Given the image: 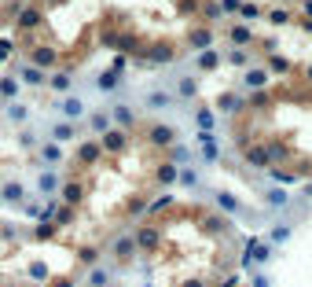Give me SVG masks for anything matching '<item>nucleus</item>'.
I'll use <instances>...</instances> for the list:
<instances>
[{
	"label": "nucleus",
	"instance_id": "1",
	"mask_svg": "<svg viewBox=\"0 0 312 287\" xmlns=\"http://www.w3.org/2000/svg\"><path fill=\"white\" fill-rule=\"evenodd\" d=\"M173 136H176L173 126H155V129H151V140H155V144H173Z\"/></svg>",
	"mask_w": 312,
	"mask_h": 287
},
{
	"label": "nucleus",
	"instance_id": "2",
	"mask_svg": "<svg viewBox=\"0 0 312 287\" xmlns=\"http://www.w3.org/2000/svg\"><path fill=\"white\" fill-rule=\"evenodd\" d=\"M41 159H44V166H59V162H63V151H59L55 144H44V147H41Z\"/></svg>",
	"mask_w": 312,
	"mask_h": 287
},
{
	"label": "nucleus",
	"instance_id": "3",
	"mask_svg": "<svg viewBox=\"0 0 312 287\" xmlns=\"http://www.w3.org/2000/svg\"><path fill=\"white\" fill-rule=\"evenodd\" d=\"M18 77H22L26 85H41V81H44L41 67H22V70H18Z\"/></svg>",
	"mask_w": 312,
	"mask_h": 287
},
{
	"label": "nucleus",
	"instance_id": "4",
	"mask_svg": "<svg viewBox=\"0 0 312 287\" xmlns=\"http://www.w3.org/2000/svg\"><path fill=\"white\" fill-rule=\"evenodd\" d=\"M217 103H221V110H228V114H235V110L243 107V100H239L235 92H224V96H221V100H217Z\"/></svg>",
	"mask_w": 312,
	"mask_h": 287
},
{
	"label": "nucleus",
	"instance_id": "5",
	"mask_svg": "<svg viewBox=\"0 0 312 287\" xmlns=\"http://www.w3.org/2000/svg\"><path fill=\"white\" fill-rule=\"evenodd\" d=\"M52 136H55V140H70V136H74V122H55V126H52Z\"/></svg>",
	"mask_w": 312,
	"mask_h": 287
},
{
	"label": "nucleus",
	"instance_id": "6",
	"mask_svg": "<svg viewBox=\"0 0 312 287\" xmlns=\"http://www.w3.org/2000/svg\"><path fill=\"white\" fill-rule=\"evenodd\" d=\"M103 147H107V151H118V147H121V133H118V129H103Z\"/></svg>",
	"mask_w": 312,
	"mask_h": 287
},
{
	"label": "nucleus",
	"instance_id": "7",
	"mask_svg": "<svg viewBox=\"0 0 312 287\" xmlns=\"http://www.w3.org/2000/svg\"><path fill=\"white\" fill-rule=\"evenodd\" d=\"M63 110H66V118H81V114H85V103L81 100H63Z\"/></svg>",
	"mask_w": 312,
	"mask_h": 287
},
{
	"label": "nucleus",
	"instance_id": "8",
	"mask_svg": "<svg viewBox=\"0 0 312 287\" xmlns=\"http://www.w3.org/2000/svg\"><path fill=\"white\" fill-rule=\"evenodd\" d=\"M4 199H8V203H22V199H26V188L22 184H8V188H4Z\"/></svg>",
	"mask_w": 312,
	"mask_h": 287
},
{
	"label": "nucleus",
	"instance_id": "9",
	"mask_svg": "<svg viewBox=\"0 0 312 287\" xmlns=\"http://www.w3.org/2000/svg\"><path fill=\"white\" fill-rule=\"evenodd\" d=\"M246 85H254V89H264V85H268V70H250V74H246Z\"/></svg>",
	"mask_w": 312,
	"mask_h": 287
},
{
	"label": "nucleus",
	"instance_id": "10",
	"mask_svg": "<svg viewBox=\"0 0 312 287\" xmlns=\"http://www.w3.org/2000/svg\"><path fill=\"white\" fill-rule=\"evenodd\" d=\"M147 107H155V110L169 107V92H151V96H147Z\"/></svg>",
	"mask_w": 312,
	"mask_h": 287
},
{
	"label": "nucleus",
	"instance_id": "11",
	"mask_svg": "<svg viewBox=\"0 0 312 287\" xmlns=\"http://www.w3.org/2000/svg\"><path fill=\"white\" fill-rule=\"evenodd\" d=\"M33 59H37V67H48V63H55V52H52V48H37V52H33Z\"/></svg>",
	"mask_w": 312,
	"mask_h": 287
},
{
	"label": "nucleus",
	"instance_id": "12",
	"mask_svg": "<svg viewBox=\"0 0 312 287\" xmlns=\"http://www.w3.org/2000/svg\"><path fill=\"white\" fill-rule=\"evenodd\" d=\"M268 254H272V247H268V243H250V258H257V262H264Z\"/></svg>",
	"mask_w": 312,
	"mask_h": 287
},
{
	"label": "nucleus",
	"instance_id": "13",
	"mask_svg": "<svg viewBox=\"0 0 312 287\" xmlns=\"http://www.w3.org/2000/svg\"><path fill=\"white\" fill-rule=\"evenodd\" d=\"M132 247H136V239H118V243H114V254H118V258H129Z\"/></svg>",
	"mask_w": 312,
	"mask_h": 287
},
{
	"label": "nucleus",
	"instance_id": "14",
	"mask_svg": "<svg viewBox=\"0 0 312 287\" xmlns=\"http://www.w3.org/2000/svg\"><path fill=\"white\" fill-rule=\"evenodd\" d=\"M55 188H59V177H52V173H44V177H41V195H52V192H55Z\"/></svg>",
	"mask_w": 312,
	"mask_h": 287
},
{
	"label": "nucleus",
	"instance_id": "15",
	"mask_svg": "<svg viewBox=\"0 0 312 287\" xmlns=\"http://www.w3.org/2000/svg\"><path fill=\"white\" fill-rule=\"evenodd\" d=\"M88 287H107V269H92Z\"/></svg>",
	"mask_w": 312,
	"mask_h": 287
},
{
	"label": "nucleus",
	"instance_id": "16",
	"mask_svg": "<svg viewBox=\"0 0 312 287\" xmlns=\"http://www.w3.org/2000/svg\"><path fill=\"white\" fill-rule=\"evenodd\" d=\"M118 85H121V77H118V74H110V70H107L103 77H99V89H118Z\"/></svg>",
	"mask_w": 312,
	"mask_h": 287
},
{
	"label": "nucleus",
	"instance_id": "17",
	"mask_svg": "<svg viewBox=\"0 0 312 287\" xmlns=\"http://www.w3.org/2000/svg\"><path fill=\"white\" fill-rule=\"evenodd\" d=\"M63 192H66V203H77V199H81V184H66Z\"/></svg>",
	"mask_w": 312,
	"mask_h": 287
},
{
	"label": "nucleus",
	"instance_id": "18",
	"mask_svg": "<svg viewBox=\"0 0 312 287\" xmlns=\"http://www.w3.org/2000/svg\"><path fill=\"white\" fill-rule=\"evenodd\" d=\"M96 155H99V147H96V144H85V147H81V159H85V162H92Z\"/></svg>",
	"mask_w": 312,
	"mask_h": 287
},
{
	"label": "nucleus",
	"instance_id": "19",
	"mask_svg": "<svg viewBox=\"0 0 312 287\" xmlns=\"http://www.w3.org/2000/svg\"><path fill=\"white\" fill-rule=\"evenodd\" d=\"M114 118H118V122H125V126H129V122H132V110H129V107H114Z\"/></svg>",
	"mask_w": 312,
	"mask_h": 287
},
{
	"label": "nucleus",
	"instance_id": "20",
	"mask_svg": "<svg viewBox=\"0 0 312 287\" xmlns=\"http://www.w3.org/2000/svg\"><path fill=\"white\" fill-rule=\"evenodd\" d=\"M250 162H254V166H268V155H264V151H257V147H254V151H250Z\"/></svg>",
	"mask_w": 312,
	"mask_h": 287
},
{
	"label": "nucleus",
	"instance_id": "21",
	"mask_svg": "<svg viewBox=\"0 0 312 287\" xmlns=\"http://www.w3.org/2000/svg\"><path fill=\"white\" fill-rule=\"evenodd\" d=\"M18 22H22V26H33V22H37V11H33V8H26L22 15H18Z\"/></svg>",
	"mask_w": 312,
	"mask_h": 287
},
{
	"label": "nucleus",
	"instance_id": "22",
	"mask_svg": "<svg viewBox=\"0 0 312 287\" xmlns=\"http://www.w3.org/2000/svg\"><path fill=\"white\" fill-rule=\"evenodd\" d=\"M217 203H221L224 210H239V203H235V199H231V195H217Z\"/></svg>",
	"mask_w": 312,
	"mask_h": 287
},
{
	"label": "nucleus",
	"instance_id": "23",
	"mask_svg": "<svg viewBox=\"0 0 312 287\" xmlns=\"http://www.w3.org/2000/svg\"><path fill=\"white\" fill-rule=\"evenodd\" d=\"M239 11H243V18H257V15H261L254 4H239Z\"/></svg>",
	"mask_w": 312,
	"mask_h": 287
},
{
	"label": "nucleus",
	"instance_id": "24",
	"mask_svg": "<svg viewBox=\"0 0 312 287\" xmlns=\"http://www.w3.org/2000/svg\"><path fill=\"white\" fill-rule=\"evenodd\" d=\"M158 177H162V180H169V184H173V180H176V169H173V166H162V169H158Z\"/></svg>",
	"mask_w": 312,
	"mask_h": 287
},
{
	"label": "nucleus",
	"instance_id": "25",
	"mask_svg": "<svg viewBox=\"0 0 312 287\" xmlns=\"http://www.w3.org/2000/svg\"><path fill=\"white\" fill-rule=\"evenodd\" d=\"M231 41H239V44H246V41H250V34H246V30H243V26H239V30H231Z\"/></svg>",
	"mask_w": 312,
	"mask_h": 287
},
{
	"label": "nucleus",
	"instance_id": "26",
	"mask_svg": "<svg viewBox=\"0 0 312 287\" xmlns=\"http://www.w3.org/2000/svg\"><path fill=\"white\" fill-rule=\"evenodd\" d=\"M151 59H158V63H162V59H173V52H169V48H155V52H151Z\"/></svg>",
	"mask_w": 312,
	"mask_h": 287
},
{
	"label": "nucleus",
	"instance_id": "27",
	"mask_svg": "<svg viewBox=\"0 0 312 287\" xmlns=\"http://www.w3.org/2000/svg\"><path fill=\"white\" fill-rule=\"evenodd\" d=\"M198 63H202V67H217V52H202V59H198Z\"/></svg>",
	"mask_w": 312,
	"mask_h": 287
},
{
	"label": "nucleus",
	"instance_id": "28",
	"mask_svg": "<svg viewBox=\"0 0 312 287\" xmlns=\"http://www.w3.org/2000/svg\"><path fill=\"white\" fill-rule=\"evenodd\" d=\"M66 85H70V77H66V74H55V77H52V89H66Z\"/></svg>",
	"mask_w": 312,
	"mask_h": 287
},
{
	"label": "nucleus",
	"instance_id": "29",
	"mask_svg": "<svg viewBox=\"0 0 312 287\" xmlns=\"http://www.w3.org/2000/svg\"><path fill=\"white\" fill-rule=\"evenodd\" d=\"M180 92H184V96L195 92V81H191V77H184V81H180Z\"/></svg>",
	"mask_w": 312,
	"mask_h": 287
},
{
	"label": "nucleus",
	"instance_id": "30",
	"mask_svg": "<svg viewBox=\"0 0 312 287\" xmlns=\"http://www.w3.org/2000/svg\"><path fill=\"white\" fill-rule=\"evenodd\" d=\"M195 44H198V48H209V34H206V30H202V34H195Z\"/></svg>",
	"mask_w": 312,
	"mask_h": 287
},
{
	"label": "nucleus",
	"instance_id": "31",
	"mask_svg": "<svg viewBox=\"0 0 312 287\" xmlns=\"http://www.w3.org/2000/svg\"><path fill=\"white\" fill-rule=\"evenodd\" d=\"M287 18H290V15H287L283 8H276V11H272V22H287Z\"/></svg>",
	"mask_w": 312,
	"mask_h": 287
},
{
	"label": "nucleus",
	"instance_id": "32",
	"mask_svg": "<svg viewBox=\"0 0 312 287\" xmlns=\"http://www.w3.org/2000/svg\"><path fill=\"white\" fill-rule=\"evenodd\" d=\"M92 129H99V133H103V129H107V118H103V114H96V118H92Z\"/></svg>",
	"mask_w": 312,
	"mask_h": 287
},
{
	"label": "nucleus",
	"instance_id": "33",
	"mask_svg": "<svg viewBox=\"0 0 312 287\" xmlns=\"http://www.w3.org/2000/svg\"><path fill=\"white\" fill-rule=\"evenodd\" d=\"M221 8L224 11H239V0H221Z\"/></svg>",
	"mask_w": 312,
	"mask_h": 287
},
{
	"label": "nucleus",
	"instance_id": "34",
	"mask_svg": "<svg viewBox=\"0 0 312 287\" xmlns=\"http://www.w3.org/2000/svg\"><path fill=\"white\" fill-rule=\"evenodd\" d=\"M254 287H268V276H261V272H257V276H254Z\"/></svg>",
	"mask_w": 312,
	"mask_h": 287
},
{
	"label": "nucleus",
	"instance_id": "35",
	"mask_svg": "<svg viewBox=\"0 0 312 287\" xmlns=\"http://www.w3.org/2000/svg\"><path fill=\"white\" fill-rule=\"evenodd\" d=\"M305 15H312V0H309V4H305Z\"/></svg>",
	"mask_w": 312,
	"mask_h": 287
},
{
	"label": "nucleus",
	"instance_id": "36",
	"mask_svg": "<svg viewBox=\"0 0 312 287\" xmlns=\"http://www.w3.org/2000/svg\"><path fill=\"white\" fill-rule=\"evenodd\" d=\"M309 77H312V70H309Z\"/></svg>",
	"mask_w": 312,
	"mask_h": 287
}]
</instances>
